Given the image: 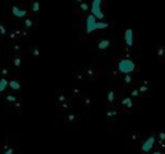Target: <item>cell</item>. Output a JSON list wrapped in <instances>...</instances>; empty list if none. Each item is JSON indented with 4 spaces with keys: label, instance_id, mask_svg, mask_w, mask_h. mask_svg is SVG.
Wrapping results in <instances>:
<instances>
[{
    "label": "cell",
    "instance_id": "19",
    "mask_svg": "<svg viewBox=\"0 0 165 154\" xmlns=\"http://www.w3.org/2000/svg\"><path fill=\"white\" fill-rule=\"evenodd\" d=\"M32 11H34V12H38V11H39V3H38V2H35V3L32 4Z\"/></svg>",
    "mask_w": 165,
    "mask_h": 154
},
{
    "label": "cell",
    "instance_id": "12",
    "mask_svg": "<svg viewBox=\"0 0 165 154\" xmlns=\"http://www.w3.org/2000/svg\"><path fill=\"white\" fill-rule=\"evenodd\" d=\"M5 87H8V82H7V78H2L0 80V93H3Z\"/></svg>",
    "mask_w": 165,
    "mask_h": 154
},
{
    "label": "cell",
    "instance_id": "10",
    "mask_svg": "<svg viewBox=\"0 0 165 154\" xmlns=\"http://www.w3.org/2000/svg\"><path fill=\"white\" fill-rule=\"evenodd\" d=\"M13 14H14L16 17H21V18H22V17H25L26 14H27V12H26V11H22V9H18L17 7H13Z\"/></svg>",
    "mask_w": 165,
    "mask_h": 154
},
{
    "label": "cell",
    "instance_id": "14",
    "mask_svg": "<svg viewBox=\"0 0 165 154\" xmlns=\"http://www.w3.org/2000/svg\"><path fill=\"white\" fill-rule=\"evenodd\" d=\"M30 55L32 56V57H39V49L36 48V47H32V48H30Z\"/></svg>",
    "mask_w": 165,
    "mask_h": 154
},
{
    "label": "cell",
    "instance_id": "9",
    "mask_svg": "<svg viewBox=\"0 0 165 154\" xmlns=\"http://www.w3.org/2000/svg\"><path fill=\"white\" fill-rule=\"evenodd\" d=\"M11 74V69L8 66H0V76L2 78H8V75Z\"/></svg>",
    "mask_w": 165,
    "mask_h": 154
},
{
    "label": "cell",
    "instance_id": "2",
    "mask_svg": "<svg viewBox=\"0 0 165 154\" xmlns=\"http://www.w3.org/2000/svg\"><path fill=\"white\" fill-rule=\"evenodd\" d=\"M8 87L12 91H21V82L18 78H13L8 82Z\"/></svg>",
    "mask_w": 165,
    "mask_h": 154
},
{
    "label": "cell",
    "instance_id": "8",
    "mask_svg": "<svg viewBox=\"0 0 165 154\" xmlns=\"http://www.w3.org/2000/svg\"><path fill=\"white\" fill-rule=\"evenodd\" d=\"M21 61H22L21 53H14V56H13V66L16 67V69H18V67L21 66Z\"/></svg>",
    "mask_w": 165,
    "mask_h": 154
},
{
    "label": "cell",
    "instance_id": "15",
    "mask_svg": "<svg viewBox=\"0 0 165 154\" xmlns=\"http://www.w3.org/2000/svg\"><path fill=\"white\" fill-rule=\"evenodd\" d=\"M81 104H83L84 106H89V105H90V99H89L88 96H84V97L81 99Z\"/></svg>",
    "mask_w": 165,
    "mask_h": 154
},
{
    "label": "cell",
    "instance_id": "11",
    "mask_svg": "<svg viewBox=\"0 0 165 154\" xmlns=\"http://www.w3.org/2000/svg\"><path fill=\"white\" fill-rule=\"evenodd\" d=\"M108 44H110V40H107V39L101 40V41L98 43V48H99V49H106V48L108 47Z\"/></svg>",
    "mask_w": 165,
    "mask_h": 154
},
{
    "label": "cell",
    "instance_id": "18",
    "mask_svg": "<svg viewBox=\"0 0 165 154\" xmlns=\"http://www.w3.org/2000/svg\"><path fill=\"white\" fill-rule=\"evenodd\" d=\"M108 102H112V101H114V92H112V89H110L108 91Z\"/></svg>",
    "mask_w": 165,
    "mask_h": 154
},
{
    "label": "cell",
    "instance_id": "3",
    "mask_svg": "<svg viewBox=\"0 0 165 154\" xmlns=\"http://www.w3.org/2000/svg\"><path fill=\"white\" fill-rule=\"evenodd\" d=\"M20 100V97L18 96H16V95H13V93H8V95L5 96V99H4V102L7 105H14L17 101Z\"/></svg>",
    "mask_w": 165,
    "mask_h": 154
},
{
    "label": "cell",
    "instance_id": "1",
    "mask_svg": "<svg viewBox=\"0 0 165 154\" xmlns=\"http://www.w3.org/2000/svg\"><path fill=\"white\" fill-rule=\"evenodd\" d=\"M74 96L72 95H68V93L65 91V89H59L57 92V96H56V102H57V106H59L61 104H63V102H66L67 100L72 99Z\"/></svg>",
    "mask_w": 165,
    "mask_h": 154
},
{
    "label": "cell",
    "instance_id": "4",
    "mask_svg": "<svg viewBox=\"0 0 165 154\" xmlns=\"http://www.w3.org/2000/svg\"><path fill=\"white\" fill-rule=\"evenodd\" d=\"M119 69H120L121 71H125V73H126V71H129V70L133 69V65H132V62H129L128 60H124V61L120 62Z\"/></svg>",
    "mask_w": 165,
    "mask_h": 154
},
{
    "label": "cell",
    "instance_id": "7",
    "mask_svg": "<svg viewBox=\"0 0 165 154\" xmlns=\"http://www.w3.org/2000/svg\"><path fill=\"white\" fill-rule=\"evenodd\" d=\"M23 26L26 29H31V27H36V21H34L31 17H27L25 21H23Z\"/></svg>",
    "mask_w": 165,
    "mask_h": 154
},
{
    "label": "cell",
    "instance_id": "16",
    "mask_svg": "<svg viewBox=\"0 0 165 154\" xmlns=\"http://www.w3.org/2000/svg\"><path fill=\"white\" fill-rule=\"evenodd\" d=\"M126 43L128 44H132V30L126 31Z\"/></svg>",
    "mask_w": 165,
    "mask_h": 154
},
{
    "label": "cell",
    "instance_id": "6",
    "mask_svg": "<svg viewBox=\"0 0 165 154\" xmlns=\"http://www.w3.org/2000/svg\"><path fill=\"white\" fill-rule=\"evenodd\" d=\"M77 117L76 114H74V113H67L66 115H65V122H67V123H75V122H77Z\"/></svg>",
    "mask_w": 165,
    "mask_h": 154
},
{
    "label": "cell",
    "instance_id": "5",
    "mask_svg": "<svg viewBox=\"0 0 165 154\" xmlns=\"http://www.w3.org/2000/svg\"><path fill=\"white\" fill-rule=\"evenodd\" d=\"M74 99L75 97H72V99H70V100H67L66 102H63V104H61L58 108L62 110V112H68L71 108H72V102H74Z\"/></svg>",
    "mask_w": 165,
    "mask_h": 154
},
{
    "label": "cell",
    "instance_id": "13",
    "mask_svg": "<svg viewBox=\"0 0 165 154\" xmlns=\"http://www.w3.org/2000/svg\"><path fill=\"white\" fill-rule=\"evenodd\" d=\"M71 95H72L75 99L80 97V96H81V91H80V88H72V91H71Z\"/></svg>",
    "mask_w": 165,
    "mask_h": 154
},
{
    "label": "cell",
    "instance_id": "17",
    "mask_svg": "<svg viewBox=\"0 0 165 154\" xmlns=\"http://www.w3.org/2000/svg\"><path fill=\"white\" fill-rule=\"evenodd\" d=\"M0 35L2 36H4V35H7V29L3 26L2 23H0Z\"/></svg>",
    "mask_w": 165,
    "mask_h": 154
}]
</instances>
